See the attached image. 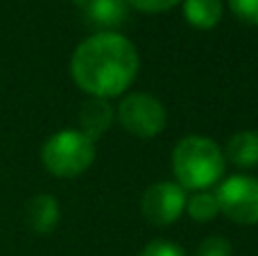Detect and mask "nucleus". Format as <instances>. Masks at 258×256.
Here are the masks:
<instances>
[{
	"label": "nucleus",
	"instance_id": "nucleus-16",
	"mask_svg": "<svg viewBox=\"0 0 258 256\" xmlns=\"http://www.w3.org/2000/svg\"><path fill=\"white\" fill-rule=\"evenodd\" d=\"M129 7L138 9V12H145V14H161V12H168L172 9L174 5H179L181 0H125Z\"/></svg>",
	"mask_w": 258,
	"mask_h": 256
},
{
	"label": "nucleus",
	"instance_id": "nucleus-15",
	"mask_svg": "<svg viewBox=\"0 0 258 256\" xmlns=\"http://www.w3.org/2000/svg\"><path fill=\"white\" fill-rule=\"evenodd\" d=\"M138 256H188V254L183 252L181 245L172 243V240H150Z\"/></svg>",
	"mask_w": 258,
	"mask_h": 256
},
{
	"label": "nucleus",
	"instance_id": "nucleus-3",
	"mask_svg": "<svg viewBox=\"0 0 258 256\" xmlns=\"http://www.w3.org/2000/svg\"><path fill=\"white\" fill-rule=\"evenodd\" d=\"M95 154V141L84 136L80 130H61L43 143L41 163L50 175L73 179L93 166Z\"/></svg>",
	"mask_w": 258,
	"mask_h": 256
},
{
	"label": "nucleus",
	"instance_id": "nucleus-8",
	"mask_svg": "<svg viewBox=\"0 0 258 256\" xmlns=\"http://www.w3.org/2000/svg\"><path fill=\"white\" fill-rule=\"evenodd\" d=\"M113 120H116V109L111 107L109 100L102 98H89L80 107L77 113V122H80V132L89 136L91 141H98L111 130Z\"/></svg>",
	"mask_w": 258,
	"mask_h": 256
},
{
	"label": "nucleus",
	"instance_id": "nucleus-4",
	"mask_svg": "<svg viewBox=\"0 0 258 256\" xmlns=\"http://www.w3.org/2000/svg\"><path fill=\"white\" fill-rule=\"evenodd\" d=\"M116 118L127 134L138 136V139H154L165 130L168 111L163 102L156 100L154 95L134 91L120 100Z\"/></svg>",
	"mask_w": 258,
	"mask_h": 256
},
{
	"label": "nucleus",
	"instance_id": "nucleus-6",
	"mask_svg": "<svg viewBox=\"0 0 258 256\" xmlns=\"http://www.w3.org/2000/svg\"><path fill=\"white\" fill-rule=\"evenodd\" d=\"M186 190L174 181H159L145 188L141 198V213L150 225L168 227L186 211Z\"/></svg>",
	"mask_w": 258,
	"mask_h": 256
},
{
	"label": "nucleus",
	"instance_id": "nucleus-12",
	"mask_svg": "<svg viewBox=\"0 0 258 256\" xmlns=\"http://www.w3.org/2000/svg\"><path fill=\"white\" fill-rule=\"evenodd\" d=\"M186 211L195 222H211L220 216V204L215 190H197L186 200Z\"/></svg>",
	"mask_w": 258,
	"mask_h": 256
},
{
	"label": "nucleus",
	"instance_id": "nucleus-13",
	"mask_svg": "<svg viewBox=\"0 0 258 256\" xmlns=\"http://www.w3.org/2000/svg\"><path fill=\"white\" fill-rule=\"evenodd\" d=\"M233 247L222 236H209L204 238L195 249V256H231Z\"/></svg>",
	"mask_w": 258,
	"mask_h": 256
},
{
	"label": "nucleus",
	"instance_id": "nucleus-2",
	"mask_svg": "<svg viewBox=\"0 0 258 256\" xmlns=\"http://www.w3.org/2000/svg\"><path fill=\"white\" fill-rule=\"evenodd\" d=\"M172 170L183 190H211L227 170L224 152L209 136H183L172 150Z\"/></svg>",
	"mask_w": 258,
	"mask_h": 256
},
{
	"label": "nucleus",
	"instance_id": "nucleus-1",
	"mask_svg": "<svg viewBox=\"0 0 258 256\" xmlns=\"http://www.w3.org/2000/svg\"><path fill=\"white\" fill-rule=\"evenodd\" d=\"M141 68L138 50L118 32H95L71 57V77L89 98L111 100L134 84Z\"/></svg>",
	"mask_w": 258,
	"mask_h": 256
},
{
	"label": "nucleus",
	"instance_id": "nucleus-10",
	"mask_svg": "<svg viewBox=\"0 0 258 256\" xmlns=\"http://www.w3.org/2000/svg\"><path fill=\"white\" fill-rule=\"evenodd\" d=\"M224 159L236 168L249 170L258 166V132H238L229 139L227 148L222 150Z\"/></svg>",
	"mask_w": 258,
	"mask_h": 256
},
{
	"label": "nucleus",
	"instance_id": "nucleus-11",
	"mask_svg": "<svg viewBox=\"0 0 258 256\" xmlns=\"http://www.w3.org/2000/svg\"><path fill=\"white\" fill-rule=\"evenodd\" d=\"M183 18L197 30H213L224 14L222 0H181Z\"/></svg>",
	"mask_w": 258,
	"mask_h": 256
},
{
	"label": "nucleus",
	"instance_id": "nucleus-7",
	"mask_svg": "<svg viewBox=\"0 0 258 256\" xmlns=\"http://www.w3.org/2000/svg\"><path fill=\"white\" fill-rule=\"evenodd\" d=\"M91 25L100 27V32H113V27L127 21L129 5L125 0H75Z\"/></svg>",
	"mask_w": 258,
	"mask_h": 256
},
{
	"label": "nucleus",
	"instance_id": "nucleus-9",
	"mask_svg": "<svg viewBox=\"0 0 258 256\" xmlns=\"http://www.w3.org/2000/svg\"><path fill=\"white\" fill-rule=\"evenodd\" d=\"M59 216L61 209L54 195L39 193L25 204V222L39 236H48L50 231H54V227L59 225Z\"/></svg>",
	"mask_w": 258,
	"mask_h": 256
},
{
	"label": "nucleus",
	"instance_id": "nucleus-14",
	"mask_svg": "<svg viewBox=\"0 0 258 256\" xmlns=\"http://www.w3.org/2000/svg\"><path fill=\"white\" fill-rule=\"evenodd\" d=\"M229 9L238 21L247 25H258V0H229Z\"/></svg>",
	"mask_w": 258,
	"mask_h": 256
},
{
	"label": "nucleus",
	"instance_id": "nucleus-5",
	"mask_svg": "<svg viewBox=\"0 0 258 256\" xmlns=\"http://www.w3.org/2000/svg\"><path fill=\"white\" fill-rule=\"evenodd\" d=\"M220 213L236 225H258V179L251 175H233L215 188Z\"/></svg>",
	"mask_w": 258,
	"mask_h": 256
}]
</instances>
